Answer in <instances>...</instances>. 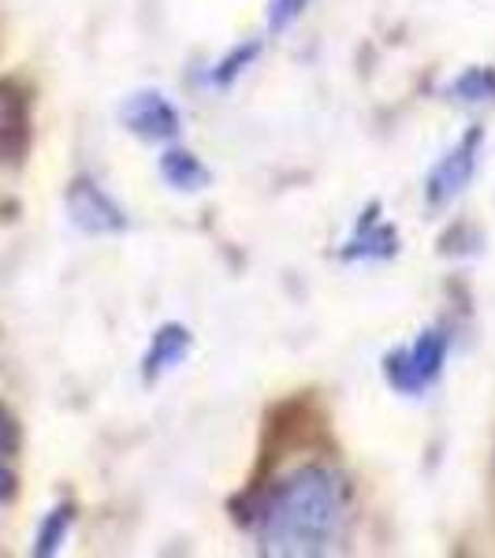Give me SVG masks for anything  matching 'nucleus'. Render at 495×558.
Instances as JSON below:
<instances>
[{"label":"nucleus","instance_id":"1","mask_svg":"<svg viewBox=\"0 0 495 558\" xmlns=\"http://www.w3.org/2000/svg\"><path fill=\"white\" fill-rule=\"evenodd\" d=\"M347 529V481L328 465H305L268 492L257 510V547L276 558L328 555Z\"/></svg>","mask_w":495,"mask_h":558},{"label":"nucleus","instance_id":"2","mask_svg":"<svg viewBox=\"0 0 495 558\" xmlns=\"http://www.w3.org/2000/svg\"><path fill=\"white\" fill-rule=\"evenodd\" d=\"M447 350H451V336L444 328H425L421 336H413L410 343H402L399 350H391L384 357V376L399 395H425L432 384L439 380L447 365Z\"/></svg>","mask_w":495,"mask_h":558},{"label":"nucleus","instance_id":"3","mask_svg":"<svg viewBox=\"0 0 495 558\" xmlns=\"http://www.w3.org/2000/svg\"><path fill=\"white\" fill-rule=\"evenodd\" d=\"M476 165H481V131H470V134H462L428 172V183H425L428 205H436V209L451 205L455 197L470 186Z\"/></svg>","mask_w":495,"mask_h":558},{"label":"nucleus","instance_id":"4","mask_svg":"<svg viewBox=\"0 0 495 558\" xmlns=\"http://www.w3.org/2000/svg\"><path fill=\"white\" fill-rule=\"evenodd\" d=\"M120 120L131 134H138L146 142H172L179 128H183L179 108L160 89H138V94H131L120 108Z\"/></svg>","mask_w":495,"mask_h":558},{"label":"nucleus","instance_id":"5","mask_svg":"<svg viewBox=\"0 0 495 558\" xmlns=\"http://www.w3.org/2000/svg\"><path fill=\"white\" fill-rule=\"evenodd\" d=\"M71 216H75L79 228L94 231V235H108V231H120L123 223V213L108 202L105 191H97L94 183H75L71 186Z\"/></svg>","mask_w":495,"mask_h":558},{"label":"nucleus","instance_id":"6","mask_svg":"<svg viewBox=\"0 0 495 558\" xmlns=\"http://www.w3.org/2000/svg\"><path fill=\"white\" fill-rule=\"evenodd\" d=\"M186 354H191V336H186V328L168 324V328H160L157 336H153V343L146 350V376L157 380V376L172 373V368L186 362Z\"/></svg>","mask_w":495,"mask_h":558},{"label":"nucleus","instance_id":"7","mask_svg":"<svg viewBox=\"0 0 495 558\" xmlns=\"http://www.w3.org/2000/svg\"><path fill=\"white\" fill-rule=\"evenodd\" d=\"M160 175H165L168 186H176V191H183V194H194L209 186V168H205L194 153H186L179 146H168L160 153Z\"/></svg>","mask_w":495,"mask_h":558},{"label":"nucleus","instance_id":"8","mask_svg":"<svg viewBox=\"0 0 495 558\" xmlns=\"http://www.w3.org/2000/svg\"><path fill=\"white\" fill-rule=\"evenodd\" d=\"M451 94L458 97V101H488V97H495V75L484 68H473V71H466V75L455 78Z\"/></svg>","mask_w":495,"mask_h":558},{"label":"nucleus","instance_id":"9","mask_svg":"<svg viewBox=\"0 0 495 558\" xmlns=\"http://www.w3.org/2000/svg\"><path fill=\"white\" fill-rule=\"evenodd\" d=\"M68 529H71V510L68 507L52 510V514L45 518V525H41V533H38V547H34V551H38V555H52L60 547V539L68 536Z\"/></svg>","mask_w":495,"mask_h":558},{"label":"nucleus","instance_id":"10","mask_svg":"<svg viewBox=\"0 0 495 558\" xmlns=\"http://www.w3.org/2000/svg\"><path fill=\"white\" fill-rule=\"evenodd\" d=\"M20 131H23V112L15 108V97L0 86V149H12Z\"/></svg>","mask_w":495,"mask_h":558},{"label":"nucleus","instance_id":"11","mask_svg":"<svg viewBox=\"0 0 495 558\" xmlns=\"http://www.w3.org/2000/svg\"><path fill=\"white\" fill-rule=\"evenodd\" d=\"M305 4H310V0H273V31L291 26L305 12Z\"/></svg>","mask_w":495,"mask_h":558},{"label":"nucleus","instance_id":"12","mask_svg":"<svg viewBox=\"0 0 495 558\" xmlns=\"http://www.w3.org/2000/svg\"><path fill=\"white\" fill-rule=\"evenodd\" d=\"M8 492V454H4V428H0V499Z\"/></svg>","mask_w":495,"mask_h":558}]
</instances>
